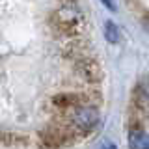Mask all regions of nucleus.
<instances>
[{"label":"nucleus","instance_id":"nucleus-3","mask_svg":"<svg viewBox=\"0 0 149 149\" xmlns=\"http://www.w3.org/2000/svg\"><path fill=\"white\" fill-rule=\"evenodd\" d=\"M104 37L108 43H118L119 41V28L114 24L112 21L104 22Z\"/></svg>","mask_w":149,"mask_h":149},{"label":"nucleus","instance_id":"nucleus-4","mask_svg":"<svg viewBox=\"0 0 149 149\" xmlns=\"http://www.w3.org/2000/svg\"><path fill=\"white\" fill-rule=\"evenodd\" d=\"M101 2L104 4L108 9H112V11H116V9H118V6H116V0H101Z\"/></svg>","mask_w":149,"mask_h":149},{"label":"nucleus","instance_id":"nucleus-1","mask_svg":"<svg viewBox=\"0 0 149 149\" xmlns=\"http://www.w3.org/2000/svg\"><path fill=\"white\" fill-rule=\"evenodd\" d=\"M73 121L77 127H80L84 130H90L97 125L99 121V114H97L95 108H90V106H84V108H78L73 114Z\"/></svg>","mask_w":149,"mask_h":149},{"label":"nucleus","instance_id":"nucleus-5","mask_svg":"<svg viewBox=\"0 0 149 149\" xmlns=\"http://www.w3.org/2000/svg\"><path fill=\"white\" fill-rule=\"evenodd\" d=\"M102 149H116V146H114V143H106V146L102 147Z\"/></svg>","mask_w":149,"mask_h":149},{"label":"nucleus","instance_id":"nucleus-2","mask_svg":"<svg viewBox=\"0 0 149 149\" xmlns=\"http://www.w3.org/2000/svg\"><path fill=\"white\" fill-rule=\"evenodd\" d=\"M129 147L130 149H149L147 132L142 129H132L129 132Z\"/></svg>","mask_w":149,"mask_h":149}]
</instances>
